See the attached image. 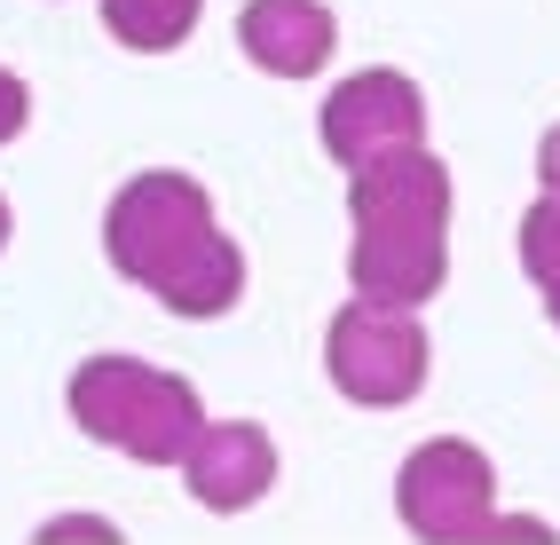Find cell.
Returning <instances> with one entry per match:
<instances>
[{
  "mask_svg": "<svg viewBox=\"0 0 560 545\" xmlns=\"http://www.w3.org/2000/svg\"><path fill=\"white\" fill-rule=\"evenodd\" d=\"M260 40H269V56L284 63V71H301L308 56H316V24L301 16V9H292V0H284V9H269V16H253V48Z\"/></svg>",
  "mask_w": 560,
  "mask_h": 545,
  "instance_id": "6da1fadb",
  "label": "cell"
},
{
  "mask_svg": "<svg viewBox=\"0 0 560 545\" xmlns=\"http://www.w3.org/2000/svg\"><path fill=\"white\" fill-rule=\"evenodd\" d=\"M16 119H24V88L0 80V135H16Z\"/></svg>",
  "mask_w": 560,
  "mask_h": 545,
  "instance_id": "7a4b0ae2",
  "label": "cell"
},
{
  "mask_svg": "<svg viewBox=\"0 0 560 545\" xmlns=\"http://www.w3.org/2000/svg\"><path fill=\"white\" fill-rule=\"evenodd\" d=\"M0 237H9V206H0Z\"/></svg>",
  "mask_w": 560,
  "mask_h": 545,
  "instance_id": "3957f363",
  "label": "cell"
}]
</instances>
